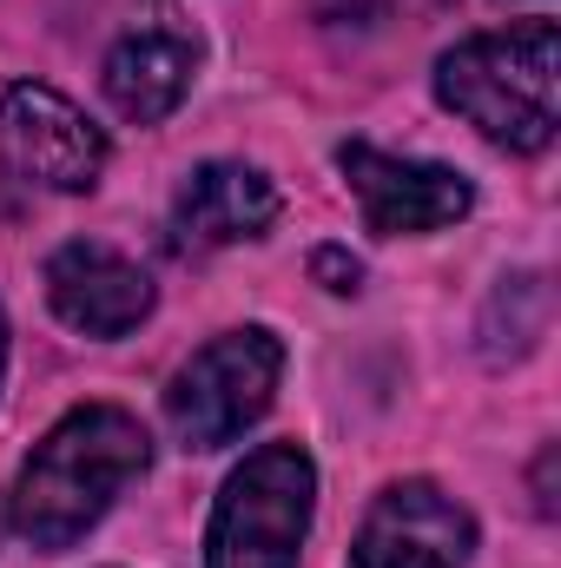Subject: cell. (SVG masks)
<instances>
[{
    "mask_svg": "<svg viewBox=\"0 0 561 568\" xmlns=\"http://www.w3.org/2000/svg\"><path fill=\"white\" fill-rule=\"evenodd\" d=\"M145 463H152V436L133 410L120 404H80L67 410L60 424L47 429L20 469V489H13V529L40 549V556H60L73 549L126 483H140Z\"/></svg>",
    "mask_w": 561,
    "mask_h": 568,
    "instance_id": "cell-1",
    "label": "cell"
},
{
    "mask_svg": "<svg viewBox=\"0 0 561 568\" xmlns=\"http://www.w3.org/2000/svg\"><path fill=\"white\" fill-rule=\"evenodd\" d=\"M436 100L509 152H549L561 126V33L555 20H516L476 33L436 60Z\"/></svg>",
    "mask_w": 561,
    "mask_h": 568,
    "instance_id": "cell-2",
    "label": "cell"
},
{
    "mask_svg": "<svg viewBox=\"0 0 561 568\" xmlns=\"http://www.w3.org/2000/svg\"><path fill=\"white\" fill-rule=\"evenodd\" d=\"M310 516H317L310 456L297 443H265L225 476L212 503L205 568H297Z\"/></svg>",
    "mask_w": 561,
    "mask_h": 568,
    "instance_id": "cell-3",
    "label": "cell"
},
{
    "mask_svg": "<svg viewBox=\"0 0 561 568\" xmlns=\"http://www.w3.org/2000/svg\"><path fill=\"white\" fill-rule=\"evenodd\" d=\"M284 377V344L265 324H245V331H225L212 337L165 390V424L185 449H225L238 443L245 429L258 424L278 397Z\"/></svg>",
    "mask_w": 561,
    "mask_h": 568,
    "instance_id": "cell-4",
    "label": "cell"
},
{
    "mask_svg": "<svg viewBox=\"0 0 561 568\" xmlns=\"http://www.w3.org/2000/svg\"><path fill=\"white\" fill-rule=\"evenodd\" d=\"M0 165L40 192H93L106 172V133L53 87H7L0 93Z\"/></svg>",
    "mask_w": 561,
    "mask_h": 568,
    "instance_id": "cell-5",
    "label": "cell"
},
{
    "mask_svg": "<svg viewBox=\"0 0 561 568\" xmlns=\"http://www.w3.org/2000/svg\"><path fill=\"white\" fill-rule=\"evenodd\" d=\"M337 165L357 192V212L370 232L384 239H417V232H442L456 219H469L476 205V185L456 172V165H436V159H397V152H377L370 140H344L337 145Z\"/></svg>",
    "mask_w": 561,
    "mask_h": 568,
    "instance_id": "cell-6",
    "label": "cell"
},
{
    "mask_svg": "<svg viewBox=\"0 0 561 568\" xmlns=\"http://www.w3.org/2000/svg\"><path fill=\"white\" fill-rule=\"evenodd\" d=\"M469 549H476L469 509L449 503L436 483L410 476L370 503L350 568H469Z\"/></svg>",
    "mask_w": 561,
    "mask_h": 568,
    "instance_id": "cell-7",
    "label": "cell"
},
{
    "mask_svg": "<svg viewBox=\"0 0 561 568\" xmlns=\"http://www.w3.org/2000/svg\"><path fill=\"white\" fill-rule=\"evenodd\" d=\"M47 304L60 311V324L86 331V337H126L152 311V278L126 252H113L100 239H73L47 258Z\"/></svg>",
    "mask_w": 561,
    "mask_h": 568,
    "instance_id": "cell-8",
    "label": "cell"
},
{
    "mask_svg": "<svg viewBox=\"0 0 561 568\" xmlns=\"http://www.w3.org/2000/svg\"><path fill=\"white\" fill-rule=\"evenodd\" d=\"M198 73V33L178 27L172 13H152L140 27H126L106 53V100L120 120L133 126H159L165 113H178V100L192 93Z\"/></svg>",
    "mask_w": 561,
    "mask_h": 568,
    "instance_id": "cell-9",
    "label": "cell"
},
{
    "mask_svg": "<svg viewBox=\"0 0 561 568\" xmlns=\"http://www.w3.org/2000/svg\"><path fill=\"white\" fill-rule=\"evenodd\" d=\"M284 199L278 185L258 172V165H238V159H212L198 172H185L178 199H172V239L185 252H218V245H245V239H265L278 225Z\"/></svg>",
    "mask_w": 561,
    "mask_h": 568,
    "instance_id": "cell-10",
    "label": "cell"
},
{
    "mask_svg": "<svg viewBox=\"0 0 561 568\" xmlns=\"http://www.w3.org/2000/svg\"><path fill=\"white\" fill-rule=\"evenodd\" d=\"M310 272L330 284V291H357V278H364V265H357L350 252H337V245H324V252L310 258Z\"/></svg>",
    "mask_w": 561,
    "mask_h": 568,
    "instance_id": "cell-11",
    "label": "cell"
},
{
    "mask_svg": "<svg viewBox=\"0 0 561 568\" xmlns=\"http://www.w3.org/2000/svg\"><path fill=\"white\" fill-rule=\"evenodd\" d=\"M0 377H7V311H0Z\"/></svg>",
    "mask_w": 561,
    "mask_h": 568,
    "instance_id": "cell-12",
    "label": "cell"
},
{
    "mask_svg": "<svg viewBox=\"0 0 561 568\" xmlns=\"http://www.w3.org/2000/svg\"><path fill=\"white\" fill-rule=\"evenodd\" d=\"M0 529H7V509H0Z\"/></svg>",
    "mask_w": 561,
    "mask_h": 568,
    "instance_id": "cell-13",
    "label": "cell"
}]
</instances>
